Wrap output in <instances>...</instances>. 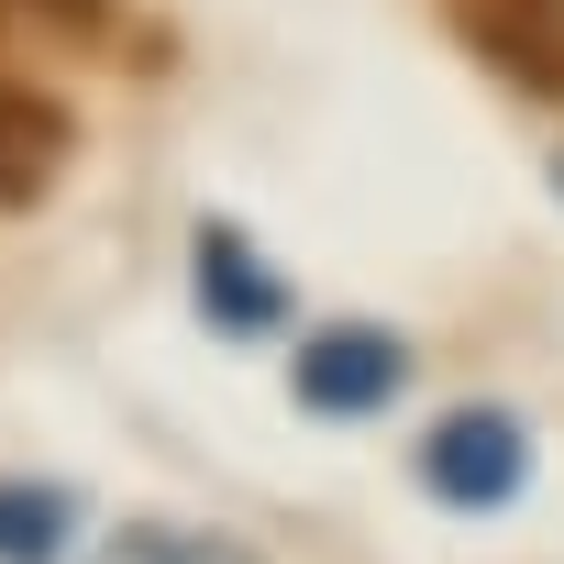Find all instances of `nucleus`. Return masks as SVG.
<instances>
[{"mask_svg":"<svg viewBox=\"0 0 564 564\" xmlns=\"http://www.w3.org/2000/svg\"><path fill=\"white\" fill-rule=\"evenodd\" d=\"M520 476H531V432L509 421V410H443L432 432H421V487L443 498V509H498V498H520Z\"/></svg>","mask_w":564,"mask_h":564,"instance_id":"1","label":"nucleus"},{"mask_svg":"<svg viewBox=\"0 0 564 564\" xmlns=\"http://www.w3.org/2000/svg\"><path fill=\"white\" fill-rule=\"evenodd\" d=\"M188 289H199V322L232 333V344H254V333L289 322V276H276L232 221H199V243H188Z\"/></svg>","mask_w":564,"mask_h":564,"instance_id":"3","label":"nucleus"},{"mask_svg":"<svg viewBox=\"0 0 564 564\" xmlns=\"http://www.w3.org/2000/svg\"><path fill=\"white\" fill-rule=\"evenodd\" d=\"M56 155H67V111L0 67V199H34L56 177Z\"/></svg>","mask_w":564,"mask_h":564,"instance_id":"5","label":"nucleus"},{"mask_svg":"<svg viewBox=\"0 0 564 564\" xmlns=\"http://www.w3.org/2000/svg\"><path fill=\"white\" fill-rule=\"evenodd\" d=\"M289 388H300V410H322V421H366V410H388V399L410 388V344L377 333V322H333V333L300 344Z\"/></svg>","mask_w":564,"mask_h":564,"instance_id":"2","label":"nucleus"},{"mask_svg":"<svg viewBox=\"0 0 564 564\" xmlns=\"http://www.w3.org/2000/svg\"><path fill=\"white\" fill-rule=\"evenodd\" d=\"M78 531V498L45 476H0V564H56Z\"/></svg>","mask_w":564,"mask_h":564,"instance_id":"6","label":"nucleus"},{"mask_svg":"<svg viewBox=\"0 0 564 564\" xmlns=\"http://www.w3.org/2000/svg\"><path fill=\"white\" fill-rule=\"evenodd\" d=\"M553 188H564V166H553Z\"/></svg>","mask_w":564,"mask_h":564,"instance_id":"9","label":"nucleus"},{"mask_svg":"<svg viewBox=\"0 0 564 564\" xmlns=\"http://www.w3.org/2000/svg\"><path fill=\"white\" fill-rule=\"evenodd\" d=\"M89 564H221L199 531H166V520H133V531H111Z\"/></svg>","mask_w":564,"mask_h":564,"instance_id":"8","label":"nucleus"},{"mask_svg":"<svg viewBox=\"0 0 564 564\" xmlns=\"http://www.w3.org/2000/svg\"><path fill=\"white\" fill-rule=\"evenodd\" d=\"M100 12L111 0H0V67H12V45H34V34H100Z\"/></svg>","mask_w":564,"mask_h":564,"instance_id":"7","label":"nucleus"},{"mask_svg":"<svg viewBox=\"0 0 564 564\" xmlns=\"http://www.w3.org/2000/svg\"><path fill=\"white\" fill-rule=\"evenodd\" d=\"M465 23H476V45L509 78H531V89L564 100V0H465Z\"/></svg>","mask_w":564,"mask_h":564,"instance_id":"4","label":"nucleus"}]
</instances>
